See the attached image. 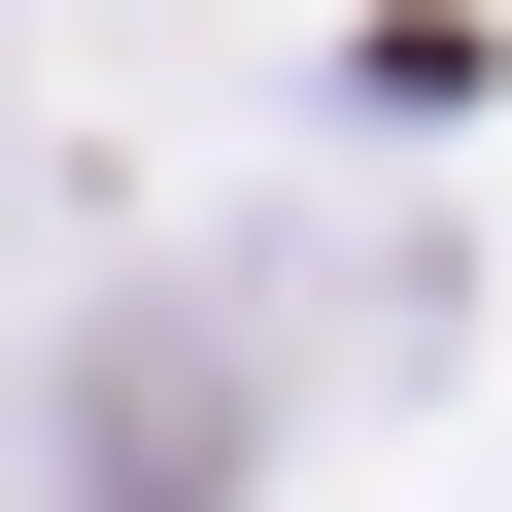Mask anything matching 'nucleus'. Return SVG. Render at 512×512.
Listing matches in <instances>:
<instances>
[{
    "label": "nucleus",
    "mask_w": 512,
    "mask_h": 512,
    "mask_svg": "<svg viewBox=\"0 0 512 512\" xmlns=\"http://www.w3.org/2000/svg\"><path fill=\"white\" fill-rule=\"evenodd\" d=\"M274 444H308V342L239 274H103L35 376H0V478L35 512H274Z\"/></svg>",
    "instance_id": "1"
}]
</instances>
